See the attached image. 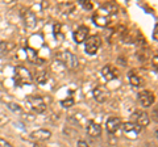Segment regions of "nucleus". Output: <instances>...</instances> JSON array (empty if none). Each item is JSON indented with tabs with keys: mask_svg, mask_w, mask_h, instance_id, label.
<instances>
[{
	"mask_svg": "<svg viewBox=\"0 0 158 147\" xmlns=\"http://www.w3.org/2000/svg\"><path fill=\"white\" fill-rule=\"evenodd\" d=\"M8 108H9L11 110H13V112H17V113H20V112H21V108H20V105L15 104V102H9Z\"/></svg>",
	"mask_w": 158,
	"mask_h": 147,
	"instance_id": "18",
	"label": "nucleus"
},
{
	"mask_svg": "<svg viewBox=\"0 0 158 147\" xmlns=\"http://www.w3.org/2000/svg\"><path fill=\"white\" fill-rule=\"evenodd\" d=\"M86 130H87V134L91 135V137H99L102 134V126L99 124H96V122H94V121L88 122Z\"/></svg>",
	"mask_w": 158,
	"mask_h": 147,
	"instance_id": "10",
	"label": "nucleus"
},
{
	"mask_svg": "<svg viewBox=\"0 0 158 147\" xmlns=\"http://www.w3.org/2000/svg\"><path fill=\"white\" fill-rule=\"evenodd\" d=\"M129 81H131V84H132V85H135V87H140V84H141L140 77L136 76V75H132V76L129 77Z\"/></svg>",
	"mask_w": 158,
	"mask_h": 147,
	"instance_id": "17",
	"label": "nucleus"
},
{
	"mask_svg": "<svg viewBox=\"0 0 158 147\" xmlns=\"http://www.w3.org/2000/svg\"><path fill=\"white\" fill-rule=\"evenodd\" d=\"M74 40H75V42L78 43H82L85 42L87 40L88 37V28L87 26H79L75 32H74Z\"/></svg>",
	"mask_w": 158,
	"mask_h": 147,
	"instance_id": "7",
	"label": "nucleus"
},
{
	"mask_svg": "<svg viewBox=\"0 0 158 147\" xmlns=\"http://www.w3.org/2000/svg\"><path fill=\"white\" fill-rule=\"evenodd\" d=\"M61 105L63 108H71L74 105V99L73 97H70V99H65V100H62L61 101Z\"/></svg>",
	"mask_w": 158,
	"mask_h": 147,
	"instance_id": "16",
	"label": "nucleus"
},
{
	"mask_svg": "<svg viewBox=\"0 0 158 147\" xmlns=\"http://www.w3.org/2000/svg\"><path fill=\"white\" fill-rule=\"evenodd\" d=\"M9 51V46H8V42H0V58H3L6 54Z\"/></svg>",
	"mask_w": 158,
	"mask_h": 147,
	"instance_id": "15",
	"label": "nucleus"
},
{
	"mask_svg": "<svg viewBox=\"0 0 158 147\" xmlns=\"http://www.w3.org/2000/svg\"><path fill=\"white\" fill-rule=\"evenodd\" d=\"M0 147H13L9 142H7L6 139H3V138H0Z\"/></svg>",
	"mask_w": 158,
	"mask_h": 147,
	"instance_id": "19",
	"label": "nucleus"
},
{
	"mask_svg": "<svg viewBox=\"0 0 158 147\" xmlns=\"http://www.w3.org/2000/svg\"><path fill=\"white\" fill-rule=\"evenodd\" d=\"M157 59H158V58H157V55L154 57V66H157Z\"/></svg>",
	"mask_w": 158,
	"mask_h": 147,
	"instance_id": "24",
	"label": "nucleus"
},
{
	"mask_svg": "<svg viewBox=\"0 0 158 147\" xmlns=\"http://www.w3.org/2000/svg\"><path fill=\"white\" fill-rule=\"evenodd\" d=\"M52 137V131L46 130V129H38L36 131H32L29 138L32 141H37V142H42V141H48Z\"/></svg>",
	"mask_w": 158,
	"mask_h": 147,
	"instance_id": "4",
	"label": "nucleus"
},
{
	"mask_svg": "<svg viewBox=\"0 0 158 147\" xmlns=\"http://www.w3.org/2000/svg\"><path fill=\"white\" fill-rule=\"evenodd\" d=\"M77 147H88V145L86 143L85 141H79V142H78V145H77Z\"/></svg>",
	"mask_w": 158,
	"mask_h": 147,
	"instance_id": "22",
	"label": "nucleus"
},
{
	"mask_svg": "<svg viewBox=\"0 0 158 147\" xmlns=\"http://www.w3.org/2000/svg\"><path fill=\"white\" fill-rule=\"evenodd\" d=\"M138 101H140V104L142 106L149 108V106H152L153 102H154V95H153L150 91H144L138 95Z\"/></svg>",
	"mask_w": 158,
	"mask_h": 147,
	"instance_id": "5",
	"label": "nucleus"
},
{
	"mask_svg": "<svg viewBox=\"0 0 158 147\" xmlns=\"http://www.w3.org/2000/svg\"><path fill=\"white\" fill-rule=\"evenodd\" d=\"M102 74H103V76H104L106 80H113V79H116V77H117V71L113 67H111V66L103 67Z\"/></svg>",
	"mask_w": 158,
	"mask_h": 147,
	"instance_id": "11",
	"label": "nucleus"
},
{
	"mask_svg": "<svg viewBox=\"0 0 158 147\" xmlns=\"http://www.w3.org/2000/svg\"><path fill=\"white\" fill-rule=\"evenodd\" d=\"M25 24L29 26V28H33L34 26V22H36V17L32 12H27V17H25Z\"/></svg>",
	"mask_w": 158,
	"mask_h": 147,
	"instance_id": "14",
	"label": "nucleus"
},
{
	"mask_svg": "<svg viewBox=\"0 0 158 147\" xmlns=\"http://www.w3.org/2000/svg\"><path fill=\"white\" fill-rule=\"evenodd\" d=\"M94 99L98 102H104L108 99V91L104 87H96L94 89Z\"/></svg>",
	"mask_w": 158,
	"mask_h": 147,
	"instance_id": "9",
	"label": "nucleus"
},
{
	"mask_svg": "<svg viewBox=\"0 0 158 147\" xmlns=\"http://www.w3.org/2000/svg\"><path fill=\"white\" fill-rule=\"evenodd\" d=\"M28 104H29V106H31L34 112H37V113H42V112L46 110L45 101H44V99H42V97H40V96H31V97H28Z\"/></svg>",
	"mask_w": 158,
	"mask_h": 147,
	"instance_id": "2",
	"label": "nucleus"
},
{
	"mask_svg": "<svg viewBox=\"0 0 158 147\" xmlns=\"http://www.w3.org/2000/svg\"><path fill=\"white\" fill-rule=\"evenodd\" d=\"M61 59L63 61V63L66 65L67 68H75L78 65H79V62H78V58L75 54H73L70 51H65V53H62V57H61Z\"/></svg>",
	"mask_w": 158,
	"mask_h": 147,
	"instance_id": "3",
	"label": "nucleus"
},
{
	"mask_svg": "<svg viewBox=\"0 0 158 147\" xmlns=\"http://www.w3.org/2000/svg\"><path fill=\"white\" fill-rule=\"evenodd\" d=\"M99 47H100V38L98 36L87 37V40L85 41V49H86L87 54L94 55V54H96V51L99 50Z\"/></svg>",
	"mask_w": 158,
	"mask_h": 147,
	"instance_id": "1",
	"label": "nucleus"
},
{
	"mask_svg": "<svg viewBox=\"0 0 158 147\" xmlns=\"http://www.w3.org/2000/svg\"><path fill=\"white\" fill-rule=\"evenodd\" d=\"M158 25H154V32H153V40L157 41L158 40Z\"/></svg>",
	"mask_w": 158,
	"mask_h": 147,
	"instance_id": "21",
	"label": "nucleus"
},
{
	"mask_svg": "<svg viewBox=\"0 0 158 147\" xmlns=\"http://www.w3.org/2000/svg\"><path fill=\"white\" fill-rule=\"evenodd\" d=\"M92 20L98 26H106V25H108V22H110L108 17L102 16V14H95V16L92 17Z\"/></svg>",
	"mask_w": 158,
	"mask_h": 147,
	"instance_id": "13",
	"label": "nucleus"
},
{
	"mask_svg": "<svg viewBox=\"0 0 158 147\" xmlns=\"http://www.w3.org/2000/svg\"><path fill=\"white\" fill-rule=\"evenodd\" d=\"M82 6L85 7L86 9H88V11H90V9H92V3L87 2V0H85V2H82Z\"/></svg>",
	"mask_w": 158,
	"mask_h": 147,
	"instance_id": "20",
	"label": "nucleus"
},
{
	"mask_svg": "<svg viewBox=\"0 0 158 147\" xmlns=\"http://www.w3.org/2000/svg\"><path fill=\"white\" fill-rule=\"evenodd\" d=\"M123 129H124L125 133H135V134H138L141 131V127L135 125L133 122H125L123 124Z\"/></svg>",
	"mask_w": 158,
	"mask_h": 147,
	"instance_id": "12",
	"label": "nucleus"
},
{
	"mask_svg": "<svg viewBox=\"0 0 158 147\" xmlns=\"http://www.w3.org/2000/svg\"><path fill=\"white\" fill-rule=\"evenodd\" d=\"M107 130H108V133H116V131L121 127V120L118 118V117H110L107 121Z\"/></svg>",
	"mask_w": 158,
	"mask_h": 147,
	"instance_id": "6",
	"label": "nucleus"
},
{
	"mask_svg": "<svg viewBox=\"0 0 158 147\" xmlns=\"http://www.w3.org/2000/svg\"><path fill=\"white\" fill-rule=\"evenodd\" d=\"M135 120H136L137 126H140L141 129L142 127H146L150 124V118H149V116H148V113H145V112H138V113H136Z\"/></svg>",
	"mask_w": 158,
	"mask_h": 147,
	"instance_id": "8",
	"label": "nucleus"
},
{
	"mask_svg": "<svg viewBox=\"0 0 158 147\" xmlns=\"http://www.w3.org/2000/svg\"><path fill=\"white\" fill-rule=\"evenodd\" d=\"M34 147H46V146L42 145V143H40V142H36V143H34Z\"/></svg>",
	"mask_w": 158,
	"mask_h": 147,
	"instance_id": "23",
	"label": "nucleus"
}]
</instances>
